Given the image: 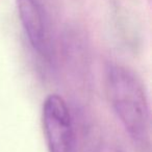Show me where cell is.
<instances>
[{
	"mask_svg": "<svg viewBox=\"0 0 152 152\" xmlns=\"http://www.w3.org/2000/svg\"><path fill=\"white\" fill-rule=\"evenodd\" d=\"M98 152H121L118 148L113 147V146H108V145H104L98 150Z\"/></svg>",
	"mask_w": 152,
	"mask_h": 152,
	"instance_id": "cell-4",
	"label": "cell"
},
{
	"mask_svg": "<svg viewBox=\"0 0 152 152\" xmlns=\"http://www.w3.org/2000/svg\"><path fill=\"white\" fill-rule=\"evenodd\" d=\"M42 124L49 152H75V137L70 110L56 94L43 102Z\"/></svg>",
	"mask_w": 152,
	"mask_h": 152,
	"instance_id": "cell-2",
	"label": "cell"
},
{
	"mask_svg": "<svg viewBox=\"0 0 152 152\" xmlns=\"http://www.w3.org/2000/svg\"><path fill=\"white\" fill-rule=\"evenodd\" d=\"M112 106L139 152H150L151 117L143 83L122 66H112L107 73Z\"/></svg>",
	"mask_w": 152,
	"mask_h": 152,
	"instance_id": "cell-1",
	"label": "cell"
},
{
	"mask_svg": "<svg viewBox=\"0 0 152 152\" xmlns=\"http://www.w3.org/2000/svg\"><path fill=\"white\" fill-rule=\"evenodd\" d=\"M20 21L32 48L42 55L49 54V37L45 17L36 0H17Z\"/></svg>",
	"mask_w": 152,
	"mask_h": 152,
	"instance_id": "cell-3",
	"label": "cell"
}]
</instances>
